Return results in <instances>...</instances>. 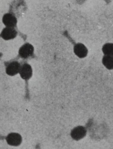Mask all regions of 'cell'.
Wrapping results in <instances>:
<instances>
[{
	"mask_svg": "<svg viewBox=\"0 0 113 149\" xmlns=\"http://www.w3.org/2000/svg\"><path fill=\"white\" fill-rule=\"evenodd\" d=\"M34 51V47L31 44L25 43L19 49V55L22 59H28L33 55Z\"/></svg>",
	"mask_w": 113,
	"mask_h": 149,
	"instance_id": "obj_1",
	"label": "cell"
},
{
	"mask_svg": "<svg viewBox=\"0 0 113 149\" xmlns=\"http://www.w3.org/2000/svg\"><path fill=\"white\" fill-rule=\"evenodd\" d=\"M87 130L83 126H78L75 127L71 131L70 136L74 140L78 141L86 136Z\"/></svg>",
	"mask_w": 113,
	"mask_h": 149,
	"instance_id": "obj_2",
	"label": "cell"
},
{
	"mask_svg": "<svg viewBox=\"0 0 113 149\" xmlns=\"http://www.w3.org/2000/svg\"><path fill=\"white\" fill-rule=\"evenodd\" d=\"M7 143L12 146H18L22 143L21 136L19 133L12 132L10 133L6 138Z\"/></svg>",
	"mask_w": 113,
	"mask_h": 149,
	"instance_id": "obj_3",
	"label": "cell"
},
{
	"mask_svg": "<svg viewBox=\"0 0 113 149\" xmlns=\"http://www.w3.org/2000/svg\"><path fill=\"white\" fill-rule=\"evenodd\" d=\"M21 66L17 61H13L10 63L6 68V72L8 75L13 76L20 72Z\"/></svg>",
	"mask_w": 113,
	"mask_h": 149,
	"instance_id": "obj_4",
	"label": "cell"
},
{
	"mask_svg": "<svg viewBox=\"0 0 113 149\" xmlns=\"http://www.w3.org/2000/svg\"><path fill=\"white\" fill-rule=\"evenodd\" d=\"M2 22L7 27L14 28L16 26L17 19L14 15L8 13L3 15Z\"/></svg>",
	"mask_w": 113,
	"mask_h": 149,
	"instance_id": "obj_5",
	"label": "cell"
},
{
	"mask_svg": "<svg viewBox=\"0 0 113 149\" xmlns=\"http://www.w3.org/2000/svg\"><path fill=\"white\" fill-rule=\"evenodd\" d=\"M17 32L14 28L6 27L3 29L1 34V36L3 40H8L16 37Z\"/></svg>",
	"mask_w": 113,
	"mask_h": 149,
	"instance_id": "obj_6",
	"label": "cell"
},
{
	"mask_svg": "<svg viewBox=\"0 0 113 149\" xmlns=\"http://www.w3.org/2000/svg\"><path fill=\"white\" fill-rule=\"evenodd\" d=\"M19 73L22 79L29 80L32 77V68L29 64L27 63H24L21 66Z\"/></svg>",
	"mask_w": 113,
	"mask_h": 149,
	"instance_id": "obj_7",
	"label": "cell"
},
{
	"mask_svg": "<svg viewBox=\"0 0 113 149\" xmlns=\"http://www.w3.org/2000/svg\"><path fill=\"white\" fill-rule=\"evenodd\" d=\"M75 54L80 58H84L87 56L88 50L87 47L82 43H78L74 46Z\"/></svg>",
	"mask_w": 113,
	"mask_h": 149,
	"instance_id": "obj_8",
	"label": "cell"
},
{
	"mask_svg": "<svg viewBox=\"0 0 113 149\" xmlns=\"http://www.w3.org/2000/svg\"><path fill=\"white\" fill-rule=\"evenodd\" d=\"M102 63L108 69H113V56H104L102 59Z\"/></svg>",
	"mask_w": 113,
	"mask_h": 149,
	"instance_id": "obj_9",
	"label": "cell"
},
{
	"mask_svg": "<svg viewBox=\"0 0 113 149\" xmlns=\"http://www.w3.org/2000/svg\"><path fill=\"white\" fill-rule=\"evenodd\" d=\"M102 51L105 56H113V43L104 44L102 47Z\"/></svg>",
	"mask_w": 113,
	"mask_h": 149,
	"instance_id": "obj_10",
	"label": "cell"
}]
</instances>
